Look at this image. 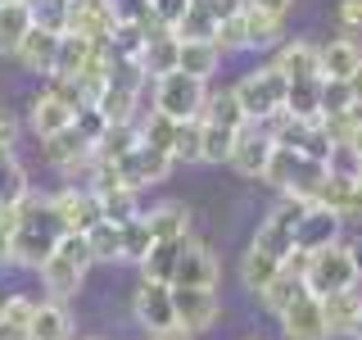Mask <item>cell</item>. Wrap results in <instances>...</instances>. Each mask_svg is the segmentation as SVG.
<instances>
[{"instance_id":"obj_1","label":"cell","mask_w":362,"mask_h":340,"mask_svg":"<svg viewBox=\"0 0 362 340\" xmlns=\"http://www.w3.org/2000/svg\"><path fill=\"white\" fill-rule=\"evenodd\" d=\"M64 241V227L50 213V196H28L18 204V227H14V264L41 268Z\"/></svg>"},{"instance_id":"obj_2","label":"cell","mask_w":362,"mask_h":340,"mask_svg":"<svg viewBox=\"0 0 362 340\" xmlns=\"http://www.w3.org/2000/svg\"><path fill=\"white\" fill-rule=\"evenodd\" d=\"M90 264H95V254H90V245H86V236H64L59 245H54V254L45 259V264L37 268L41 272V286L50 300H73L77 290L86 286V272Z\"/></svg>"},{"instance_id":"obj_3","label":"cell","mask_w":362,"mask_h":340,"mask_svg":"<svg viewBox=\"0 0 362 340\" xmlns=\"http://www.w3.org/2000/svg\"><path fill=\"white\" fill-rule=\"evenodd\" d=\"M235 96H240V105L249 113V123H272L276 113H286V96H290V77L276 73V68H254V73H245L240 82L231 86Z\"/></svg>"},{"instance_id":"obj_4","label":"cell","mask_w":362,"mask_h":340,"mask_svg":"<svg viewBox=\"0 0 362 340\" xmlns=\"http://www.w3.org/2000/svg\"><path fill=\"white\" fill-rule=\"evenodd\" d=\"M303 281H308V295H317V300H326V295H335V290H354V281H362V277L354 268L349 241H335V245L308 254V264H303Z\"/></svg>"},{"instance_id":"obj_5","label":"cell","mask_w":362,"mask_h":340,"mask_svg":"<svg viewBox=\"0 0 362 340\" xmlns=\"http://www.w3.org/2000/svg\"><path fill=\"white\" fill-rule=\"evenodd\" d=\"M204 105H209V82L190 73H163L154 77V109L168 113V118L186 123V118H204Z\"/></svg>"},{"instance_id":"obj_6","label":"cell","mask_w":362,"mask_h":340,"mask_svg":"<svg viewBox=\"0 0 362 340\" xmlns=\"http://www.w3.org/2000/svg\"><path fill=\"white\" fill-rule=\"evenodd\" d=\"M50 213L59 218L64 227V236H86L90 227H100L105 222V204H100V196L86 186H77V181H68V186H59L50 196Z\"/></svg>"},{"instance_id":"obj_7","label":"cell","mask_w":362,"mask_h":340,"mask_svg":"<svg viewBox=\"0 0 362 340\" xmlns=\"http://www.w3.org/2000/svg\"><path fill=\"white\" fill-rule=\"evenodd\" d=\"M303 213H308V200L286 196L263 222H258L254 245H263L267 254H276V259H290V254H294V241H299V222H303Z\"/></svg>"},{"instance_id":"obj_8","label":"cell","mask_w":362,"mask_h":340,"mask_svg":"<svg viewBox=\"0 0 362 340\" xmlns=\"http://www.w3.org/2000/svg\"><path fill=\"white\" fill-rule=\"evenodd\" d=\"M118 0H73V9H68V28L64 32H73V37H86V41H95V45H109L113 41V32H118Z\"/></svg>"},{"instance_id":"obj_9","label":"cell","mask_w":362,"mask_h":340,"mask_svg":"<svg viewBox=\"0 0 362 340\" xmlns=\"http://www.w3.org/2000/svg\"><path fill=\"white\" fill-rule=\"evenodd\" d=\"M272 154H276V141H272V132L263 123H249V128L235 132V150H231V168L249 181H263L267 177V164Z\"/></svg>"},{"instance_id":"obj_10","label":"cell","mask_w":362,"mask_h":340,"mask_svg":"<svg viewBox=\"0 0 362 340\" xmlns=\"http://www.w3.org/2000/svg\"><path fill=\"white\" fill-rule=\"evenodd\" d=\"M132 313L136 322L145 327V332H168V327H177V304H173V286L168 281H150L141 277V286L132 295Z\"/></svg>"},{"instance_id":"obj_11","label":"cell","mask_w":362,"mask_h":340,"mask_svg":"<svg viewBox=\"0 0 362 340\" xmlns=\"http://www.w3.org/2000/svg\"><path fill=\"white\" fill-rule=\"evenodd\" d=\"M173 304H177V327L190 336L209 332L222 313L218 290H204V286H173Z\"/></svg>"},{"instance_id":"obj_12","label":"cell","mask_w":362,"mask_h":340,"mask_svg":"<svg viewBox=\"0 0 362 340\" xmlns=\"http://www.w3.org/2000/svg\"><path fill=\"white\" fill-rule=\"evenodd\" d=\"M73 123H77V109L68 105L59 91L45 86L41 96H32V105H28V128H32V136H37V141H50V136L68 132Z\"/></svg>"},{"instance_id":"obj_13","label":"cell","mask_w":362,"mask_h":340,"mask_svg":"<svg viewBox=\"0 0 362 340\" xmlns=\"http://www.w3.org/2000/svg\"><path fill=\"white\" fill-rule=\"evenodd\" d=\"M173 164H177V159L168 154V150H154V145L141 141L127 159H118V173H122V181H127L132 191H145V186H158V181H168Z\"/></svg>"},{"instance_id":"obj_14","label":"cell","mask_w":362,"mask_h":340,"mask_svg":"<svg viewBox=\"0 0 362 340\" xmlns=\"http://www.w3.org/2000/svg\"><path fill=\"white\" fill-rule=\"evenodd\" d=\"M59 45H64V32H50V28H32L28 37H23L18 45V55L14 60L28 68V73H37L50 82L54 77V68H59Z\"/></svg>"},{"instance_id":"obj_15","label":"cell","mask_w":362,"mask_h":340,"mask_svg":"<svg viewBox=\"0 0 362 340\" xmlns=\"http://www.w3.org/2000/svg\"><path fill=\"white\" fill-rule=\"evenodd\" d=\"M339 227H344V213L326 209V204H308V213H303V222H299V241H294V249H299V254H317V249L339 241Z\"/></svg>"},{"instance_id":"obj_16","label":"cell","mask_w":362,"mask_h":340,"mask_svg":"<svg viewBox=\"0 0 362 340\" xmlns=\"http://www.w3.org/2000/svg\"><path fill=\"white\" fill-rule=\"evenodd\" d=\"M281 336H286V340H331L322 300H317V295H303L294 309L281 313Z\"/></svg>"},{"instance_id":"obj_17","label":"cell","mask_w":362,"mask_h":340,"mask_svg":"<svg viewBox=\"0 0 362 340\" xmlns=\"http://www.w3.org/2000/svg\"><path fill=\"white\" fill-rule=\"evenodd\" d=\"M272 68H276V73H286L290 82H313V77H322V45L294 37V41H286L276 50Z\"/></svg>"},{"instance_id":"obj_18","label":"cell","mask_w":362,"mask_h":340,"mask_svg":"<svg viewBox=\"0 0 362 340\" xmlns=\"http://www.w3.org/2000/svg\"><path fill=\"white\" fill-rule=\"evenodd\" d=\"M173 286H204V290L218 286V259H213V249H209V245L186 241V249H181V264H177V281H173Z\"/></svg>"},{"instance_id":"obj_19","label":"cell","mask_w":362,"mask_h":340,"mask_svg":"<svg viewBox=\"0 0 362 340\" xmlns=\"http://www.w3.org/2000/svg\"><path fill=\"white\" fill-rule=\"evenodd\" d=\"M141 68H145V77H163V73H177V68H181V37H177L173 28L154 32V37L145 41Z\"/></svg>"},{"instance_id":"obj_20","label":"cell","mask_w":362,"mask_h":340,"mask_svg":"<svg viewBox=\"0 0 362 340\" xmlns=\"http://www.w3.org/2000/svg\"><path fill=\"white\" fill-rule=\"evenodd\" d=\"M362 68V45L354 37H331L322 45V77H331V82H349Z\"/></svg>"},{"instance_id":"obj_21","label":"cell","mask_w":362,"mask_h":340,"mask_svg":"<svg viewBox=\"0 0 362 340\" xmlns=\"http://www.w3.org/2000/svg\"><path fill=\"white\" fill-rule=\"evenodd\" d=\"M286 268V259H276V254H267L263 245H254L249 241V249L240 254V281H245V290H254V295H263L272 281H276V272Z\"/></svg>"},{"instance_id":"obj_22","label":"cell","mask_w":362,"mask_h":340,"mask_svg":"<svg viewBox=\"0 0 362 340\" xmlns=\"http://www.w3.org/2000/svg\"><path fill=\"white\" fill-rule=\"evenodd\" d=\"M37 28V18H32V5L28 0H9V5H0V55H9L14 60L23 37Z\"/></svg>"},{"instance_id":"obj_23","label":"cell","mask_w":362,"mask_h":340,"mask_svg":"<svg viewBox=\"0 0 362 340\" xmlns=\"http://www.w3.org/2000/svg\"><path fill=\"white\" fill-rule=\"evenodd\" d=\"M322 309H326V327H331V336H358V322H362V295L358 290L326 295Z\"/></svg>"},{"instance_id":"obj_24","label":"cell","mask_w":362,"mask_h":340,"mask_svg":"<svg viewBox=\"0 0 362 340\" xmlns=\"http://www.w3.org/2000/svg\"><path fill=\"white\" fill-rule=\"evenodd\" d=\"M28 340H73V313L64 309V300L37 304V322H32Z\"/></svg>"},{"instance_id":"obj_25","label":"cell","mask_w":362,"mask_h":340,"mask_svg":"<svg viewBox=\"0 0 362 340\" xmlns=\"http://www.w3.org/2000/svg\"><path fill=\"white\" fill-rule=\"evenodd\" d=\"M145 222H150L154 241H190V213H186V204H177V200L150 209V213H145Z\"/></svg>"},{"instance_id":"obj_26","label":"cell","mask_w":362,"mask_h":340,"mask_svg":"<svg viewBox=\"0 0 362 340\" xmlns=\"http://www.w3.org/2000/svg\"><path fill=\"white\" fill-rule=\"evenodd\" d=\"M136 145H141V123H109L105 136L95 141V159L118 164V159H127Z\"/></svg>"},{"instance_id":"obj_27","label":"cell","mask_w":362,"mask_h":340,"mask_svg":"<svg viewBox=\"0 0 362 340\" xmlns=\"http://www.w3.org/2000/svg\"><path fill=\"white\" fill-rule=\"evenodd\" d=\"M181 249H186V241H154V249L145 254V264H141V277L168 281V286H173V281H177V264H181Z\"/></svg>"},{"instance_id":"obj_28","label":"cell","mask_w":362,"mask_h":340,"mask_svg":"<svg viewBox=\"0 0 362 340\" xmlns=\"http://www.w3.org/2000/svg\"><path fill=\"white\" fill-rule=\"evenodd\" d=\"M222 64V45L218 41H181V73L190 77H204L209 82Z\"/></svg>"},{"instance_id":"obj_29","label":"cell","mask_w":362,"mask_h":340,"mask_svg":"<svg viewBox=\"0 0 362 340\" xmlns=\"http://www.w3.org/2000/svg\"><path fill=\"white\" fill-rule=\"evenodd\" d=\"M231 150H235V132L199 118V164H231Z\"/></svg>"},{"instance_id":"obj_30","label":"cell","mask_w":362,"mask_h":340,"mask_svg":"<svg viewBox=\"0 0 362 340\" xmlns=\"http://www.w3.org/2000/svg\"><path fill=\"white\" fill-rule=\"evenodd\" d=\"M37 304H41V300H32V295H23V290L5 295V300H0V322H5L18 340H28L32 322H37Z\"/></svg>"},{"instance_id":"obj_31","label":"cell","mask_w":362,"mask_h":340,"mask_svg":"<svg viewBox=\"0 0 362 340\" xmlns=\"http://www.w3.org/2000/svg\"><path fill=\"white\" fill-rule=\"evenodd\" d=\"M204 118H209V123H218V128H231V132L249 128V113H245V105H240V96H235V91H218V96L209 91Z\"/></svg>"},{"instance_id":"obj_32","label":"cell","mask_w":362,"mask_h":340,"mask_svg":"<svg viewBox=\"0 0 362 340\" xmlns=\"http://www.w3.org/2000/svg\"><path fill=\"white\" fill-rule=\"evenodd\" d=\"M90 55H95V41H86V37H73V32H64V45H59V68H54V77H82L86 73V64H90Z\"/></svg>"},{"instance_id":"obj_33","label":"cell","mask_w":362,"mask_h":340,"mask_svg":"<svg viewBox=\"0 0 362 340\" xmlns=\"http://www.w3.org/2000/svg\"><path fill=\"white\" fill-rule=\"evenodd\" d=\"M86 245H90V254H95V264H122V227L118 222L90 227Z\"/></svg>"},{"instance_id":"obj_34","label":"cell","mask_w":362,"mask_h":340,"mask_svg":"<svg viewBox=\"0 0 362 340\" xmlns=\"http://www.w3.org/2000/svg\"><path fill=\"white\" fill-rule=\"evenodd\" d=\"M286 113H294V118H322V77H313V82H290Z\"/></svg>"},{"instance_id":"obj_35","label":"cell","mask_w":362,"mask_h":340,"mask_svg":"<svg viewBox=\"0 0 362 340\" xmlns=\"http://www.w3.org/2000/svg\"><path fill=\"white\" fill-rule=\"evenodd\" d=\"M245 37H249V50H258V45H276L281 18L267 14V9H258V5H245Z\"/></svg>"},{"instance_id":"obj_36","label":"cell","mask_w":362,"mask_h":340,"mask_svg":"<svg viewBox=\"0 0 362 340\" xmlns=\"http://www.w3.org/2000/svg\"><path fill=\"white\" fill-rule=\"evenodd\" d=\"M150 249H154V232H150V222H145V213L132 218V222H122V264H145Z\"/></svg>"},{"instance_id":"obj_37","label":"cell","mask_w":362,"mask_h":340,"mask_svg":"<svg viewBox=\"0 0 362 340\" xmlns=\"http://www.w3.org/2000/svg\"><path fill=\"white\" fill-rule=\"evenodd\" d=\"M177 37L181 41H213L218 37V18H213V9L204 5V0H195V5L186 9V18L177 23Z\"/></svg>"},{"instance_id":"obj_38","label":"cell","mask_w":362,"mask_h":340,"mask_svg":"<svg viewBox=\"0 0 362 340\" xmlns=\"http://www.w3.org/2000/svg\"><path fill=\"white\" fill-rule=\"evenodd\" d=\"M28 196H32V181H28L18 159L0 164V209H14V204H23Z\"/></svg>"},{"instance_id":"obj_39","label":"cell","mask_w":362,"mask_h":340,"mask_svg":"<svg viewBox=\"0 0 362 340\" xmlns=\"http://www.w3.org/2000/svg\"><path fill=\"white\" fill-rule=\"evenodd\" d=\"M136 196L141 191H132V186H113L100 196V204H105V222H132V218H141V204H136Z\"/></svg>"},{"instance_id":"obj_40","label":"cell","mask_w":362,"mask_h":340,"mask_svg":"<svg viewBox=\"0 0 362 340\" xmlns=\"http://www.w3.org/2000/svg\"><path fill=\"white\" fill-rule=\"evenodd\" d=\"M177 128H181L177 118H168V113L150 109V118H141V141H145V145H154V150H168V154H173Z\"/></svg>"},{"instance_id":"obj_41","label":"cell","mask_w":362,"mask_h":340,"mask_svg":"<svg viewBox=\"0 0 362 340\" xmlns=\"http://www.w3.org/2000/svg\"><path fill=\"white\" fill-rule=\"evenodd\" d=\"M349 109H358L354 86H349V82H331V77H322V118H335V113H349Z\"/></svg>"},{"instance_id":"obj_42","label":"cell","mask_w":362,"mask_h":340,"mask_svg":"<svg viewBox=\"0 0 362 340\" xmlns=\"http://www.w3.org/2000/svg\"><path fill=\"white\" fill-rule=\"evenodd\" d=\"M28 5H32L37 28H50V32L68 28V9H73V0H28Z\"/></svg>"},{"instance_id":"obj_43","label":"cell","mask_w":362,"mask_h":340,"mask_svg":"<svg viewBox=\"0 0 362 340\" xmlns=\"http://www.w3.org/2000/svg\"><path fill=\"white\" fill-rule=\"evenodd\" d=\"M173 159H177V164H199V118H186V123L177 128Z\"/></svg>"},{"instance_id":"obj_44","label":"cell","mask_w":362,"mask_h":340,"mask_svg":"<svg viewBox=\"0 0 362 340\" xmlns=\"http://www.w3.org/2000/svg\"><path fill=\"white\" fill-rule=\"evenodd\" d=\"M222 45V55L226 50H249V37H245V9L240 14H231V18H222L218 23V37H213Z\"/></svg>"},{"instance_id":"obj_45","label":"cell","mask_w":362,"mask_h":340,"mask_svg":"<svg viewBox=\"0 0 362 340\" xmlns=\"http://www.w3.org/2000/svg\"><path fill=\"white\" fill-rule=\"evenodd\" d=\"M105 128H109V118H105V113H100L95 105H86V109H77V132H82V136H86V141H90V145H95V141H100V136H105Z\"/></svg>"},{"instance_id":"obj_46","label":"cell","mask_w":362,"mask_h":340,"mask_svg":"<svg viewBox=\"0 0 362 340\" xmlns=\"http://www.w3.org/2000/svg\"><path fill=\"white\" fill-rule=\"evenodd\" d=\"M190 5H195V0H154V14L163 18L173 32H177V23L186 18V9H190Z\"/></svg>"},{"instance_id":"obj_47","label":"cell","mask_w":362,"mask_h":340,"mask_svg":"<svg viewBox=\"0 0 362 340\" xmlns=\"http://www.w3.org/2000/svg\"><path fill=\"white\" fill-rule=\"evenodd\" d=\"M339 23L349 32H362V0H339Z\"/></svg>"},{"instance_id":"obj_48","label":"cell","mask_w":362,"mask_h":340,"mask_svg":"<svg viewBox=\"0 0 362 340\" xmlns=\"http://www.w3.org/2000/svg\"><path fill=\"white\" fill-rule=\"evenodd\" d=\"M204 5H209V9H213V18H218V23H222V18H231V14H240V9L249 5V0H204Z\"/></svg>"},{"instance_id":"obj_49","label":"cell","mask_w":362,"mask_h":340,"mask_svg":"<svg viewBox=\"0 0 362 340\" xmlns=\"http://www.w3.org/2000/svg\"><path fill=\"white\" fill-rule=\"evenodd\" d=\"M344 222H362V177L354 181V196H349V209H344Z\"/></svg>"},{"instance_id":"obj_50","label":"cell","mask_w":362,"mask_h":340,"mask_svg":"<svg viewBox=\"0 0 362 340\" xmlns=\"http://www.w3.org/2000/svg\"><path fill=\"white\" fill-rule=\"evenodd\" d=\"M249 5H258V9H267V14H276V18H286V9L294 5V0H249Z\"/></svg>"},{"instance_id":"obj_51","label":"cell","mask_w":362,"mask_h":340,"mask_svg":"<svg viewBox=\"0 0 362 340\" xmlns=\"http://www.w3.org/2000/svg\"><path fill=\"white\" fill-rule=\"evenodd\" d=\"M150 340H195L190 332H181V327H168V332H154Z\"/></svg>"},{"instance_id":"obj_52","label":"cell","mask_w":362,"mask_h":340,"mask_svg":"<svg viewBox=\"0 0 362 340\" xmlns=\"http://www.w3.org/2000/svg\"><path fill=\"white\" fill-rule=\"evenodd\" d=\"M349 254H354V268H358V277H362V236L349 241Z\"/></svg>"},{"instance_id":"obj_53","label":"cell","mask_w":362,"mask_h":340,"mask_svg":"<svg viewBox=\"0 0 362 340\" xmlns=\"http://www.w3.org/2000/svg\"><path fill=\"white\" fill-rule=\"evenodd\" d=\"M349 86H354V100H358V109H362V68H358L354 77H349Z\"/></svg>"},{"instance_id":"obj_54","label":"cell","mask_w":362,"mask_h":340,"mask_svg":"<svg viewBox=\"0 0 362 340\" xmlns=\"http://www.w3.org/2000/svg\"><path fill=\"white\" fill-rule=\"evenodd\" d=\"M349 150L362 159V118H358V132H354V141H349Z\"/></svg>"},{"instance_id":"obj_55","label":"cell","mask_w":362,"mask_h":340,"mask_svg":"<svg viewBox=\"0 0 362 340\" xmlns=\"http://www.w3.org/2000/svg\"><path fill=\"white\" fill-rule=\"evenodd\" d=\"M0 340H18V336H14V332H9V327H5V322H0Z\"/></svg>"},{"instance_id":"obj_56","label":"cell","mask_w":362,"mask_h":340,"mask_svg":"<svg viewBox=\"0 0 362 340\" xmlns=\"http://www.w3.org/2000/svg\"><path fill=\"white\" fill-rule=\"evenodd\" d=\"M354 340H362V322H358V336H354Z\"/></svg>"},{"instance_id":"obj_57","label":"cell","mask_w":362,"mask_h":340,"mask_svg":"<svg viewBox=\"0 0 362 340\" xmlns=\"http://www.w3.org/2000/svg\"><path fill=\"white\" fill-rule=\"evenodd\" d=\"M86 340H100V336H86Z\"/></svg>"},{"instance_id":"obj_58","label":"cell","mask_w":362,"mask_h":340,"mask_svg":"<svg viewBox=\"0 0 362 340\" xmlns=\"http://www.w3.org/2000/svg\"><path fill=\"white\" fill-rule=\"evenodd\" d=\"M0 5H9V0H0Z\"/></svg>"}]
</instances>
